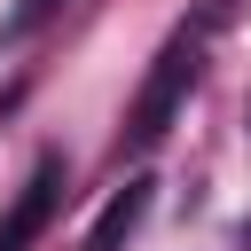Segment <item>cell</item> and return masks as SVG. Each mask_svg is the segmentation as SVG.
I'll use <instances>...</instances> for the list:
<instances>
[{"label": "cell", "instance_id": "cell-1", "mask_svg": "<svg viewBox=\"0 0 251 251\" xmlns=\"http://www.w3.org/2000/svg\"><path fill=\"white\" fill-rule=\"evenodd\" d=\"M196 71H204V31H173V39L157 47V63H149V78H141L133 110H126L133 149H157V141L173 133V118H180V110H188V94H196Z\"/></svg>", "mask_w": 251, "mask_h": 251}, {"label": "cell", "instance_id": "cell-2", "mask_svg": "<svg viewBox=\"0 0 251 251\" xmlns=\"http://www.w3.org/2000/svg\"><path fill=\"white\" fill-rule=\"evenodd\" d=\"M55 196H63V157H39V165H31V180L16 188L8 220H0V251H31V243H39V227H47V212H55Z\"/></svg>", "mask_w": 251, "mask_h": 251}, {"label": "cell", "instance_id": "cell-3", "mask_svg": "<svg viewBox=\"0 0 251 251\" xmlns=\"http://www.w3.org/2000/svg\"><path fill=\"white\" fill-rule=\"evenodd\" d=\"M149 204H157V180L149 173H133L102 212H94V227H86V251H126L133 235H141V220H149Z\"/></svg>", "mask_w": 251, "mask_h": 251}, {"label": "cell", "instance_id": "cell-4", "mask_svg": "<svg viewBox=\"0 0 251 251\" xmlns=\"http://www.w3.org/2000/svg\"><path fill=\"white\" fill-rule=\"evenodd\" d=\"M55 8H63V0H16V8L0 16V47H16V39H31V31H39V24L55 16Z\"/></svg>", "mask_w": 251, "mask_h": 251}, {"label": "cell", "instance_id": "cell-5", "mask_svg": "<svg viewBox=\"0 0 251 251\" xmlns=\"http://www.w3.org/2000/svg\"><path fill=\"white\" fill-rule=\"evenodd\" d=\"M243 243H251V220H243Z\"/></svg>", "mask_w": 251, "mask_h": 251}]
</instances>
